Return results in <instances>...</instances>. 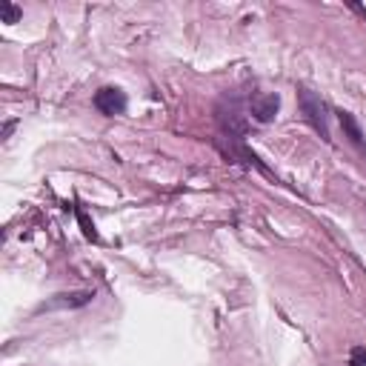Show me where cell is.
Here are the masks:
<instances>
[{
  "label": "cell",
  "instance_id": "ba28073f",
  "mask_svg": "<svg viewBox=\"0 0 366 366\" xmlns=\"http://www.w3.org/2000/svg\"><path fill=\"white\" fill-rule=\"evenodd\" d=\"M349 366H366V349H363V346H355V349H352Z\"/></svg>",
  "mask_w": 366,
  "mask_h": 366
},
{
  "label": "cell",
  "instance_id": "277c9868",
  "mask_svg": "<svg viewBox=\"0 0 366 366\" xmlns=\"http://www.w3.org/2000/svg\"><path fill=\"white\" fill-rule=\"evenodd\" d=\"M338 120H341V129H344V135L349 138V143L358 146L363 155H366V138H363V132H360V126H358V120L352 117V112H338Z\"/></svg>",
  "mask_w": 366,
  "mask_h": 366
},
{
  "label": "cell",
  "instance_id": "5b68a950",
  "mask_svg": "<svg viewBox=\"0 0 366 366\" xmlns=\"http://www.w3.org/2000/svg\"><path fill=\"white\" fill-rule=\"evenodd\" d=\"M92 298H95V292H69V295H57V298L49 303V309H54V307H69V309L86 307Z\"/></svg>",
  "mask_w": 366,
  "mask_h": 366
},
{
  "label": "cell",
  "instance_id": "6da1fadb",
  "mask_svg": "<svg viewBox=\"0 0 366 366\" xmlns=\"http://www.w3.org/2000/svg\"><path fill=\"white\" fill-rule=\"evenodd\" d=\"M298 103H300L303 117H307L315 126V132L329 143L332 132H329V106H326V101L321 95H315L312 89H298Z\"/></svg>",
  "mask_w": 366,
  "mask_h": 366
},
{
  "label": "cell",
  "instance_id": "3957f363",
  "mask_svg": "<svg viewBox=\"0 0 366 366\" xmlns=\"http://www.w3.org/2000/svg\"><path fill=\"white\" fill-rule=\"evenodd\" d=\"M278 109H281V98L278 95H255L249 101V112H252V117L258 120V124H272L274 115H278Z\"/></svg>",
  "mask_w": 366,
  "mask_h": 366
},
{
  "label": "cell",
  "instance_id": "52a82bcc",
  "mask_svg": "<svg viewBox=\"0 0 366 366\" xmlns=\"http://www.w3.org/2000/svg\"><path fill=\"white\" fill-rule=\"evenodd\" d=\"M78 221H80V226H83V235H86L89 240H95V237H98V232H95V224H89V218H86V212H83V209H78Z\"/></svg>",
  "mask_w": 366,
  "mask_h": 366
},
{
  "label": "cell",
  "instance_id": "8992f818",
  "mask_svg": "<svg viewBox=\"0 0 366 366\" xmlns=\"http://www.w3.org/2000/svg\"><path fill=\"white\" fill-rule=\"evenodd\" d=\"M20 15H23V12H20L15 3H9V0H0V20H3V23H17Z\"/></svg>",
  "mask_w": 366,
  "mask_h": 366
},
{
  "label": "cell",
  "instance_id": "9c48e42d",
  "mask_svg": "<svg viewBox=\"0 0 366 366\" xmlns=\"http://www.w3.org/2000/svg\"><path fill=\"white\" fill-rule=\"evenodd\" d=\"M15 126H17V124H6V126H3V138H9V135L15 132Z\"/></svg>",
  "mask_w": 366,
  "mask_h": 366
},
{
  "label": "cell",
  "instance_id": "7a4b0ae2",
  "mask_svg": "<svg viewBox=\"0 0 366 366\" xmlns=\"http://www.w3.org/2000/svg\"><path fill=\"white\" fill-rule=\"evenodd\" d=\"M95 109L103 112V115H109V117L124 115V112H126V95H124L120 89L106 86V89H101L98 95H95Z\"/></svg>",
  "mask_w": 366,
  "mask_h": 366
}]
</instances>
